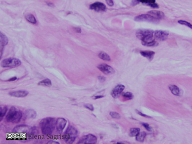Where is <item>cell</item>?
Listing matches in <instances>:
<instances>
[{"instance_id": "34", "label": "cell", "mask_w": 192, "mask_h": 144, "mask_svg": "<svg viewBox=\"0 0 192 144\" xmlns=\"http://www.w3.org/2000/svg\"><path fill=\"white\" fill-rule=\"evenodd\" d=\"M107 3L109 6H112L114 5L113 0H106Z\"/></svg>"}, {"instance_id": "16", "label": "cell", "mask_w": 192, "mask_h": 144, "mask_svg": "<svg viewBox=\"0 0 192 144\" xmlns=\"http://www.w3.org/2000/svg\"><path fill=\"white\" fill-rule=\"evenodd\" d=\"M137 2H141L143 4H146L149 6L154 8H157L159 7L158 4L156 3L155 0H135Z\"/></svg>"}, {"instance_id": "11", "label": "cell", "mask_w": 192, "mask_h": 144, "mask_svg": "<svg viewBox=\"0 0 192 144\" xmlns=\"http://www.w3.org/2000/svg\"><path fill=\"white\" fill-rule=\"evenodd\" d=\"M125 86L122 84H118L115 86L111 92V96L114 98H118L125 89Z\"/></svg>"}, {"instance_id": "1", "label": "cell", "mask_w": 192, "mask_h": 144, "mask_svg": "<svg viewBox=\"0 0 192 144\" xmlns=\"http://www.w3.org/2000/svg\"><path fill=\"white\" fill-rule=\"evenodd\" d=\"M56 123L55 119L53 117H47L42 119L40 122L42 133L45 136L51 135L56 127Z\"/></svg>"}, {"instance_id": "6", "label": "cell", "mask_w": 192, "mask_h": 144, "mask_svg": "<svg viewBox=\"0 0 192 144\" xmlns=\"http://www.w3.org/2000/svg\"><path fill=\"white\" fill-rule=\"evenodd\" d=\"M21 62L19 59L9 58L2 61L1 66L3 68H14L20 65Z\"/></svg>"}, {"instance_id": "21", "label": "cell", "mask_w": 192, "mask_h": 144, "mask_svg": "<svg viewBox=\"0 0 192 144\" xmlns=\"http://www.w3.org/2000/svg\"><path fill=\"white\" fill-rule=\"evenodd\" d=\"M98 57L100 59L106 61H110L111 58L110 56L104 52H100L98 54Z\"/></svg>"}, {"instance_id": "12", "label": "cell", "mask_w": 192, "mask_h": 144, "mask_svg": "<svg viewBox=\"0 0 192 144\" xmlns=\"http://www.w3.org/2000/svg\"><path fill=\"white\" fill-rule=\"evenodd\" d=\"M67 121L63 118H59L57 119L56 123V127L57 131L59 133L62 132L66 125Z\"/></svg>"}, {"instance_id": "25", "label": "cell", "mask_w": 192, "mask_h": 144, "mask_svg": "<svg viewBox=\"0 0 192 144\" xmlns=\"http://www.w3.org/2000/svg\"><path fill=\"white\" fill-rule=\"evenodd\" d=\"M7 108L6 106H1L0 107V120H2L3 117L5 116L6 112H7Z\"/></svg>"}, {"instance_id": "33", "label": "cell", "mask_w": 192, "mask_h": 144, "mask_svg": "<svg viewBox=\"0 0 192 144\" xmlns=\"http://www.w3.org/2000/svg\"><path fill=\"white\" fill-rule=\"evenodd\" d=\"M136 112L139 115H140V116H142L144 117H149V118L151 117L149 116H147V115L143 114V113H142L141 112H140V111H138V110H136Z\"/></svg>"}, {"instance_id": "35", "label": "cell", "mask_w": 192, "mask_h": 144, "mask_svg": "<svg viewBox=\"0 0 192 144\" xmlns=\"http://www.w3.org/2000/svg\"><path fill=\"white\" fill-rule=\"evenodd\" d=\"M99 80L101 82H103L106 80V78L102 76H99L98 77Z\"/></svg>"}, {"instance_id": "23", "label": "cell", "mask_w": 192, "mask_h": 144, "mask_svg": "<svg viewBox=\"0 0 192 144\" xmlns=\"http://www.w3.org/2000/svg\"><path fill=\"white\" fill-rule=\"evenodd\" d=\"M146 136V134L144 132L140 133L138 136L136 137V140L139 142H143Z\"/></svg>"}, {"instance_id": "14", "label": "cell", "mask_w": 192, "mask_h": 144, "mask_svg": "<svg viewBox=\"0 0 192 144\" xmlns=\"http://www.w3.org/2000/svg\"><path fill=\"white\" fill-rule=\"evenodd\" d=\"M29 92L25 90H19L14 91L9 93V94L12 96L16 97H25L27 96Z\"/></svg>"}, {"instance_id": "28", "label": "cell", "mask_w": 192, "mask_h": 144, "mask_svg": "<svg viewBox=\"0 0 192 144\" xmlns=\"http://www.w3.org/2000/svg\"><path fill=\"white\" fill-rule=\"evenodd\" d=\"M142 44L143 45H144V46H151V47L157 46L158 45V42L155 41H153L151 42H149V43H143Z\"/></svg>"}, {"instance_id": "5", "label": "cell", "mask_w": 192, "mask_h": 144, "mask_svg": "<svg viewBox=\"0 0 192 144\" xmlns=\"http://www.w3.org/2000/svg\"><path fill=\"white\" fill-rule=\"evenodd\" d=\"M78 131L73 126H69L64 134V140L67 144H72L78 136Z\"/></svg>"}, {"instance_id": "15", "label": "cell", "mask_w": 192, "mask_h": 144, "mask_svg": "<svg viewBox=\"0 0 192 144\" xmlns=\"http://www.w3.org/2000/svg\"><path fill=\"white\" fill-rule=\"evenodd\" d=\"M148 14L160 20L163 19L165 17V14L163 12L157 10H152L148 12Z\"/></svg>"}, {"instance_id": "7", "label": "cell", "mask_w": 192, "mask_h": 144, "mask_svg": "<svg viewBox=\"0 0 192 144\" xmlns=\"http://www.w3.org/2000/svg\"><path fill=\"white\" fill-rule=\"evenodd\" d=\"M134 20L137 21H148L154 23H158L160 21L148 14L137 16L135 18Z\"/></svg>"}, {"instance_id": "29", "label": "cell", "mask_w": 192, "mask_h": 144, "mask_svg": "<svg viewBox=\"0 0 192 144\" xmlns=\"http://www.w3.org/2000/svg\"><path fill=\"white\" fill-rule=\"evenodd\" d=\"M110 115L111 116V117H113V118L115 119L119 120V119H120L121 118V116L120 115V114L116 112H110Z\"/></svg>"}, {"instance_id": "8", "label": "cell", "mask_w": 192, "mask_h": 144, "mask_svg": "<svg viewBox=\"0 0 192 144\" xmlns=\"http://www.w3.org/2000/svg\"><path fill=\"white\" fill-rule=\"evenodd\" d=\"M97 138L95 136L92 134H88L83 137L79 140L78 144H96Z\"/></svg>"}, {"instance_id": "2", "label": "cell", "mask_w": 192, "mask_h": 144, "mask_svg": "<svg viewBox=\"0 0 192 144\" xmlns=\"http://www.w3.org/2000/svg\"><path fill=\"white\" fill-rule=\"evenodd\" d=\"M13 132L17 134L21 138L30 139L33 138L37 132V129L34 127H30L28 125H18L14 128Z\"/></svg>"}, {"instance_id": "37", "label": "cell", "mask_w": 192, "mask_h": 144, "mask_svg": "<svg viewBox=\"0 0 192 144\" xmlns=\"http://www.w3.org/2000/svg\"><path fill=\"white\" fill-rule=\"evenodd\" d=\"M17 79V77H14L10 78L8 81H14L16 80Z\"/></svg>"}, {"instance_id": "4", "label": "cell", "mask_w": 192, "mask_h": 144, "mask_svg": "<svg viewBox=\"0 0 192 144\" xmlns=\"http://www.w3.org/2000/svg\"><path fill=\"white\" fill-rule=\"evenodd\" d=\"M22 117L21 111L17 109L15 107H11L6 115V121L13 123H18L20 122Z\"/></svg>"}, {"instance_id": "31", "label": "cell", "mask_w": 192, "mask_h": 144, "mask_svg": "<svg viewBox=\"0 0 192 144\" xmlns=\"http://www.w3.org/2000/svg\"><path fill=\"white\" fill-rule=\"evenodd\" d=\"M85 107L87 109L91 111H93L94 110V107L92 104H87L85 105Z\"/></svg>"}, {"instance_id": "17", "label": "cell", "mask_w": 192, "mask_h": 144, "mask_svg": "<svg viewBox=\"0 0 192 144\" xmlns=\"http://www.w3.org/2000/svg\"><path fill=\"white\" fill-rule=\"evenodd\" d=\"M37 116V113L33 109L27 110L25 113V116L26 119H35Z\"/></svg>"}, {"instance_id": "13", "label": "cell", "mask_w": 192, "mask_h": 144, "mask_svg": "<svg viewBox=\"0 0 192 144\" xmlns=\"http://www.w3.org/2000/svg\"><path fill=\"white\" fill-rule=\"evenodd\" d=\"M91 9L97 12L104 11L106 9V6L104 4L100 2H96L91 5Z\"/></svg>"}, {"instance_id": "19", "label": "cell", "mask_w": 192, "mask_h": 144, "mask_svg": "<svg viewBox=\"0 0 192 144\" xmlns=\"http://www.w3.org/2000/svg\"><path fill=\"white\" fill-rule=\"evenodd\" d=\"M140 133V129L139 128H133L129 130V136L130 137H134L138 136Z\"/></svg>"}, {"instance_id": "38", "label": "cell", "mask_w": 192, "mask_h": 144, "mask_svg": "<svg viewBox=\"0 0 192 144\" xmlns=\"http://www.w3.org/2000/svg\"><path fill=\"white\" fill-rule=\"evenodd\" d=\"M49 143V144H59V143H58V142H56V141H49V142H48V143Z\"/></svg>"}, {"instance_id": "24", "label": "cell", "mask_w": 192, "mask_h": 144, "mask_svg": "<svg viewBox=\"0 0 192 144\" xmlns=\"http://www.w3.org/2000/svg\"><path fill=\"white\" fill-rule=\"evenodd\" d=\"M26 20L30 23L32 24H35L37 23V20L33 15L30 14H28L25 16Z\"/></svg>"}, {"instance_id": "32", "label": "cell", "mask_w": 192, "mask_h": 144, "mask_svg": "<svg viewBox=\"0 0 192 144\" xmlns=\"http://www.w3.org/2000/svg\"><path fill=\"white\" fill-rule=\"evenodd\" d=\"M142 125H143L144 127L146 129V130L148 131L151 132V131L152 129L151 127L149 126V125L148 124H147V123H143L142 124Z\"/></svg>"}, {"instance_id": "27", "label": "cell", "mask_w": 192, "mask_h": 144, "mask_svg": "<svg viewBox=\"0 0 192 144\" xmlns=\"http://www.w3.org/2000/svg\"><path fill=\"white\" fill-rule=\"evenodd\" d=\"M178 23L182 25H186L188 28H190V29H192V24L191 23L186 21L183 20H179L177 21Z\"/></svg>"}, {"instance_id": "18", "label": "cell", "mask_w": 192, "mask_h": 144, "mask_svg": "<svg viewBox=\"0 0 192 144\" xmlns=\"http://www.w3.org/2000/svg\"><path fill=\"white\" fill-rule=\"evenodd\" d=\"M140 53L142 56L146 58L149 60H152L155 54V52L151 51H141Z\"/></svg>"}, {"instance_id": "10", "label": "cell", "mask_w": 192, "mask_h": 144, "mask_svg": "<svg viewBox=\"0 0 192 144\" xmlns=\"http://www.w3.org/2000/svg\"><path fill=\"white\" fill-rule=\"evenodd\" d=\"M97 68L106 75H110L115 72V70L113 68L106 64H100L98 66Z\"/></svg>"}, {"instance_id": "3", "label": "cell", "mask_w": 192, "mask_h": 144, "mask_svg": "<svg viewBox=\"0 0 192 144\" xmlns=\"http://www.w3.org/2000/svg\"><path fill=\"white\" fill-rule=\"evenodd\" d=\"M136 36L137 38L142 41V44L155 41L154 32L152 30L140 29L137 31Z\"/></svg>"}, {"instance_id": "9", "label": "cell", "mask_w": 192, "mask_h": 144, "mask_svg": "<svg viewBox=\"0 0 192 144\" xmlns=\"http://www.w3.org/2000/svg\"><path fill=\"white\" fill-rule=\"evenodd\" d=\"M169 32L166 30H156L154 32L155 37L159 41L166 40L169 35Z\"/></svg>"}, {"instance_id": "39", "label": "cell", "mask_w": 192, "mask_h": 144, "mask_svg": "<svg viewBox=\"0 0 192 144\" xmlns=\"http://www.w3.org/2000/svg\"><path fill=\"white\" fill-rule=\"evenodd\" d=\"M47 5H48L49 6H51V7H52V6H54V5L53 4H52V3H49L47 4Z\"/></svg>"}, {"instance_id": "30", "label": "cell", "mask_w": 192, "mask_h": 144, "mask_svg": "<svg viewBox=\"0 0 192 144\" xmlns=\"http://www.w3.org/2000/svg\"><path fill=\"white\" fill-rule=\"evenodd\" d=\"M122 95L123 97L128 98V99H130V100L132 99L133 98V96L132 94L131 93L129 92L123 93L122 94Z\"/></svg>"}, {"instance_id": "26", "label": "cell", "mask_w": 192, "mask_h": 144, "mask_svg": "<svg viewBox=\"0 0 192 144\" xmlns=\"http://www.w3.org/2000/svg\"><path fill=\"white\" fill-rule=\"evenodd\" d=\"M104 93V91L97 93L96 94L93 96L92 97V98L94 100H96V99H99V98H103L104 97V95H103Z\"/></svg>"}, {"instance_id": "20", "label": "cell", "mask_w": 192, "mask_h": 144, "mask_svg": "<svg viewBox=\"0 0 192 144\" xmlns=\"http://www.w3.org/2000/svg\"><path fill=\"white\" fill-rule=\"evenodd\" d=\"M169 88L173 94L176 96H178L179 95V89L177 86L172 85H170Z\"/></svg>"}, {"instance_id": "22", "label": "cell", "mask_w": 192, "mask_h": 144, "mask_svg": "<svg viewBox=\"0 0 192 144\" xmlns=\"http://www.w3.org/2000/svg\"><path fill=\"white\" fill-rule=\"evenodd\" d=\"M38 85L40 86L50 87L52 85L51 81L49 79H46L38 83Z\"/></svg>"}, {"instance_id": "36", "label": "cell", "mask_w": 192, "mask_h": 144, "mask_svg": "<svg viewBox=\"0 0 192 144\" xmlns=\"http://www.w3.org/2000/svg\"><path fill=\"white\" fill-rule=\"evenodd\" d=\"M74 29L75 31H76V32H77L79 33H81V29L80 28H75Z\"/></svg>"}]
</instances>
